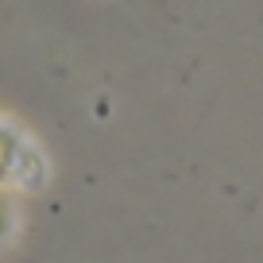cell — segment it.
Here are the masks:
<instances>
[{
	"label": "cell",
	"mask_w": 263,
	"mask_h": 263,
	"mask_svg": "<svg viewBox=\"0 0 263 263\" xmlns=\"http://www.w3.org/2000/svg\"><path fill=\"white\" fill-rule=\"evenodd\" d=\"M0 182L8 186H39L47 182V159L31 143V136L0 116Z\"/></svg>",
	"instance_id": "obj_1"
},
{
	"label": "cell",
	"mask_w": 263,
	"mask_h": 263,
	"mask_svg": "<svg viewBox=\"0 0 263 263\" xmlns=\"http://www.w3.org/2000/svg\"><path fill=\"white\" fill-rule=\"evenodd\" d=\"M16 240V209H12L8 197H0V248Z\"/></svg>",
	"instance_id": "obj_2"
}]
</instances>
